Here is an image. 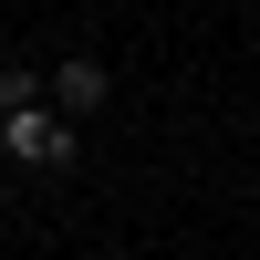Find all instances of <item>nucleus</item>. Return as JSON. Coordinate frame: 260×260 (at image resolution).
<instances>
[{
  "label": "nucleus",
  "mask_w": 260,
  "mask_h": 260,
  "mask_svg": "<svg viewBox=\"0 0 260 260\" xmlns=\"http://www.w3.org/2000/svg\"><path fill=\"white\" fill-rule=\"evenodd\" d=\"M0 146H11L21 167H62V156H73V115H62V104L42 115V94H31V104H11V115H0Z\"/></svg>",
  "instance_id": "obj_1"
},
{
  "label": "nucleus",
  "mask_w": 260,
  "mask_h": 260,
  "mask_svg": "<svg viewBox=\"0 0 260 260\" xmlns=\"http://www.w3.org/2000/svg\"><path fill=\"white\" fill-rule=\"evenodd\" d=\"M104 94H115V73H104V62H83V52L62 62V73H52V104H62V115H94Z\"/></svg>",
  "instance_id": "obj_2"
},
{
  "label": "nucleus",
  "mask_w": 260,
  "mask_h": 260,
  "mask_svg": "<svg viewBox=\"0 0 260 260\" xmlns=\"http://www.w3.org/2000/svg\"><path fill=\"white\" fill-rule=\"evenodd\" d=\"M42 94V73H31V62H0V115H11V104H31Z\"/></svg>",
  "instance_id": "obj_3"
}]
</instances>
